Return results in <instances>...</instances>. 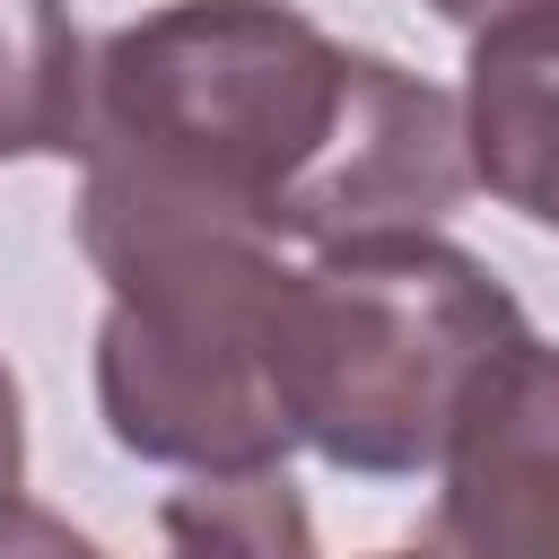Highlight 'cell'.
Returning a JSON list of instances; mask_svg holds the SVG:
<instances>
[{
  "mask_svg": "<svg viewBox=\"0 0 559 559\" xmlns=\"http://www.w3.org/2000/svg\"><path fill=\"white\" fill-rule=\"evenodd\" d=\"M79 175L306 253L437 236L472 192L463 96L323 35L288 0H166L114 26Z\"/></svg>",
  "mask_w": 559,
  "mask_h": 559,
  "instance_id": "cell-1",
  "label": "cell"
},
{
  "mask_svg": "<svg viewBox=\"0 0 559 559\" xmlns=\"http://www.w3.org/2000/svg\"><path fill=\"white\" fill-rule=\"evenodd\" d=\"M79 253L105 280L96 411L114 445L166 472H280L297 445L271 393L280 245L79 175Z\"/></svg>",
  "mask_w": 559,
  "mask_h": 559,
  "instance_id": "cell-2",
  "label": "cell"
},
{
  "mask_svg": "<svg viewBox=\"0 0 559 559\" xmlns=\"http://www.w3.org/2000/svg\"><path fill=\"white\" fill-rule=\"evenodd\" d=\"M507 280L454 236H358L288 262L271 393L297 445L358 480L437 472L463 411L524 341Z\"/></svg>",
  "mask_w": 559,
  "mask_h": 559,
  "instance_id": "cell-3",
  "label": "cell"
},
{
  "mask_svg": "<svg viewBox=\"0 0 559 559\" xmlns=\"http://www.w3.org/2000/svg\"><path fill=\"white\" fill-rule=\"evenodd\" d=\"M419 559H559V349L515 341L463 411Z\"/></svg>",
  "mask_w": 559,
  "mask_h": 559,
  "instance_id": "cell-4",
  "label": "cell"
},
{
  "mask_svg": "<svg viewBox=\"0 0 559 559\" xmlns=\"http://www.w3.org/2000/svg\"><path fill=\"white\" fill-rule=\"evenodd\" d=\"M463 157H472V192L559 236V0H524L472 26Z\"/></svg>",
  "mask_w": 559,
  "mask_h": 559,
  "instance_id": "cell-5",
  "label": "cell"
},
{
  "mask_svg": "<svg viewBox=\"0 0 559 559\" xmlns=\"http://www.w3.org/2000/svg\"><path fill=\"white\" fill-rule=\"evenodd\" d=\"M87 44L70 0H0V166L87 148Z\"/></svg>",
  "mask_w": 559,
  "mask_h": 559,
  "instance_id": "cell-6",
  "label": "cell"
},
{
  "mask_svg": "<svg viewBox=\"0 0 559 559\" xmlns=\"http://www.w3.org/2000/svg\"><path fill=\"white\" fill-rule=\"evenodd\" d=\"M157 559H323L288 472H192L157 507Z\"/></svg>",
  "mask_w": 559,
  "mask_h": 559,
  "instance_id": "cell-7",
  "label": "cell"
},
{
  "mask_svg": "<svg viewBox=\"0 0 559 559\" xmlns=\"http://www.w3.org/2000/svg\"><path fill=\"white\" fill-rule=\"evenodd\" d=\"M0 559H114V550L35 498H0Z\"/></svg>",
  "mask_w": 559,
  "mask_h": 559,
  "instance_id": "cell-8",
  "label": "cell"
},
{
  "mask_svg": "<svg viewBox=\"0 0 559 559\" xmlns=\"http://www.w3.org/2000/svg\"><path fill=\"white\" fill-rule=\"evenodd\" d=\"M26 480V402H17V376L0 358V498H17Z\"/></svg>",
  "mask_w": 559,
  "mask_h": 559,
  "instance_id": "cell-9",
  "label": "cell"
},
{
  "mask_svg": "<svg viewBox=\"0 0 559 559\" xmlns=\"http://www.w3.org/2000/svg\"><path fill=\"white\" fill-rule=\"evenodd\" d=\"M428 9H437L445 26H463V35H472V26H489V17H507V9H524V0H428Z\"/></svg>",
  "mask_w": 559,
  "mask_h": 559,
  "instance_id": "cell-10",
  "label": "cell"
},
{
  "mask_svg": "<svg viewBox=\"0 0 559 559\" xmlns=\"http://www.w3.org/2000/svg\"><path fill=\"white\" fill-rule=\"evenodd\" d=\"M376 559H419V550H376Z\"/></svg>",
  "mask_w": 559,
  "mask_h": 559,
  "instance_id": "cell-11",
  "label": "cell"
}]
</instances>
